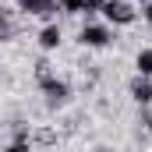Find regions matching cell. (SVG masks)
I'll list each match as a JSON object with an SVG mask.
<instances>
[{
  "mask_svg": "<svg viewBox=\"0 0 152 152\" xmlns=\"http://www.w3.org/2000/svg\"><path fill=\"white\" fill-rule=\"evenodd\" d=\"M85 4H88V0H57L60 14H67V18H78V14H85Z\"/></svg>",
  "mask_w": 152,
  "mask_h": 152,
  "instance_id": "obj_10",
  "label": "cell"
},
{
  "mask_svg": "<svg viewBox=\"0 0 152 152\" xmlns=\"http://www.w3.org/2000/svg\"><path fill=\"white\" fill-rule=\"evenodd\" d=\"M7 21H11V14H7V7H4V0H0V28H4Z\"/></svg>",
  "mask_w": 152,
  "mask_h": 152,
  "instance_id": "obj_13",
  "label": "cell"
},
{
  "mask_svg": "<svg viewBox=\"0 0 152 152\" xmlns=\"http://www.w3.org/2000/svg\"><path fill=\"white\" fill-rule=\"evenodd\" d=\"M36 42L42 53H57L60 46H64V28H60V21H42V28L36 32Z\"/></svg>",
  "mask_w": 152,
  "mask_h": 152,
  "instance_id": "obj_5",
  "label": "cell"
},
{
  "mask_svg": "<svg viewBox=\"0 0 152 152\" xmlns=\"http://www.w3.org/2000/svg\"><path fill=\"white\" fill-rule=\"evenodd\" d=\"M138 124H142L145 134H152V106H142V110H138Z\"/></svg>",
  "mask_w": 152,
  "mask_h": 152,
  "instance_id": "obj_11",
  "label": "cell"
},
{
  "mask_svg": "<svg viewBox=\"0 0 152 152\" xmlns=\"http://www.w3.org/2000/svg\"><path fill=\"white\" fill-rule=\"evenodd\" d=\"M134 75L152 78V46H142V50L134 53Z\"/></svg>",
  "mask_w": 152,
  "mask_h": 152,
  "instance_id": "obj_8",
  "label": "cell"
},
{
  "mask_svg": "<svg viewBox=\"0 0 152 152\" xmlns=\"http://www.w3.org/2000/svg\"><path fill=\"white\" fill-rule=\"evenodd\" d=\"M4 152H36V149H32V142H18V138H11V142L4 145Z\"/></svg>",
  "mask_w": 152,
  "mask_h": 152,
  "instance_id": "obj_12",
  "label": "cell"
},
{
  "mask_svg": "<svg viewBox=\"0 0 152 152\" xmlns=\"http://www.w3.org/2000/svg\"><path fill=\"white\" fill-rule=\"evenodd\" d=\"M57 142H60L57 127H46V124H32V149H50V145H57Z\"/></svg>",
  "mask_w": 152,
  "mask_h": 152,
  "instance_id": "obj_7",
  "label": "cell"
},
{
  "mask_svg": "<svg viewBox=\"0 0 152 152\" xmlns=\"http://www.w3.org/2000/svg\"><path fill=\"white\" fill-rule=\"evenodd\" d=\"M18 7V14L25 18H42V21H57V0H11Z\"/></svg>",
  "mask_w": 152,
  "mask_h": 152,
  "instance_id": "obj_4",
  "label": "cell"
},
{
  "mask_svg": "<svg viewBox=\"0 0 152 152\" xmlns=\"http://www.w3.org/2000/svg\"><path fill=\"white\" fill-rule=\"evenodd\" d=\"M127 96H131V103L142 110V106H152V78H142L134 75L127 81Z\"/></svg>",
  "mask_w": 152,
  "mask_h": 152,
  "instance_id": "obj_6",
  "label": "cell"
},
{
  "mask_svg": "<svg viewBox=\"0 0 152 152\" xmlns=\"http://www.w3.org/2000/svg\"><path fill=\"white\" fill-rule=\"evenodd\" d=\"M113 28L103 21V18H92V21H81V28H78L75 42L81 50H106V46H113Z\"/></svg>",
  "mask_w": 152,
  "mask_h": 152,
  "instance_id": "obj_1",
  "label": "cell"
},
{
  "mask_svg": "<svg viewBox=\"0 0 152 152\" xmlns=\"http://www.w3.org/2000/svg\"><path fill=\"white\" fill-rule=\"evenodd\" d=\"M142 14H145V21H149V25H152V0H149V4H145V7H142Z\"/></svg>",
  "mask_w": 152,
  "mask_h": 152,
  "instance_id": "obj_15",
  "label": "cell"
},
{
  "mask_svg": "<svg viewBox=\"0 0 152 152\" xmlns=\"http://www.w3.org/2000/svg\"><path fill=\"white\" fill-rule=\"evenodd\" d=\"M32 75H36V85H46L50 78H57V71H53V64H50L46 57H39V60H36V71H32Z\"/></svg>",
  "mask_w": 152,
  "mask_h": 152,
  "instance_id": "obj_9",
  "label": "cell"
},
{
  "mask_svg": "<svg viewBox=\"0 0 152 152\" xmlns=\"http://www.w3.org/2000/svg\"><path fill=\"white\" fill-rule=\"evenodd\" d=\"M88 152H117V149H113V145H103V142H99V145H92Z\"/></svg>",
  "mask_w": 152,
  "mask_h": 152,
  "instance_id": "obj_14",
  "label": "cell"
},
{
  "mask_svg": "<svg viewBox=\"0 0 152 152\" xmlns=\"http://www.w3.org/2000/svg\"><path fill=\"white\" fill-rule=\"evenodd\" d=\"M39 92H42V106H46V113H60V110H67L71 106V81H64V78H50L46 85H39Z\"/></svg>",
  "mask_w": 152,
  "mask_h": 152,
  "instance_id": "obj_3",
  "label": "cell"
},
{
  "mask_svg": "<svg viewBox=\"0 0 152 152\" xmlns=\"http://www.w3.org/2000/svg\"><path fill=\"white\" fill-rule=\"evenodd\" d=\"M138 14H142V11H138L134 0H106L103 11H99V18H103L113 32L117 28H131V25L138 21Z\"/></svg>",
  "mask_w": 152,
  "mask_h": 152,
  "instance_id": "obj_2",
  "label": "cell"
}]
</instances>
